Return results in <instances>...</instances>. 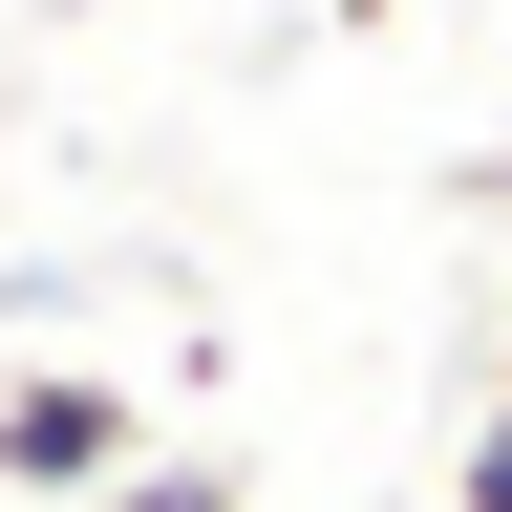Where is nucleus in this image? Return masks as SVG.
I'll return each mask as SVG.
<instances>
[{"label": "nucleus", "instance_id": "obj_4", "mask_svg": "<svg viewBox=\"0 0 512 512\" xmlns=\"http://www.w3.org/2000/svg\"><path fill=\"white\" fill-rule=\"evenodd\" d=\"M342 22H406V0H342Z\"/></svg>", "mask_w": 512, "mask_h": 512}, {"label": "nucleus", "instance_id": "obj_3", "mask_svg": "<svg viewBox=\"0 0 512 512\" xmlns=\"http://www.w3.org/2000/svg\"><path fill=\"white\" fill-rule=\"evenodd\" d=\"M470 512H512V384H491V427H470Z\"/></svg>", "mask_w": 512, "mask_h": 512}, {"label": "nucleus", "instance_id": "obj_1", "mask_svg": "<svg viewBox=\"0 0 512 512\" xmlns=\"http://www.w3.org/2000/svg\"><path fill=\"white\" fill-rule=\"evenodd\" d=\"M128 448H150V406H128L107 363H0V491H64V512H86Z\"/></svg>", "mask_w": 512, "mask_h": 512}, {"label": "nucleus", "instance_id": "obj_2", "mask_svg": "<svg viewBox=\"0 0 512 512\" xmlns=\"http://www.w3.org/2000/svg\"><path fill=\"white\" fill-rule=\"evenodd\" d=\"M86 512H235V470H214V448H128Z\"/></svg>", "mask_w": 512, "mask_h": 512}]
</instances>
